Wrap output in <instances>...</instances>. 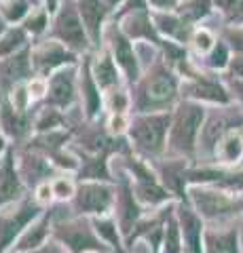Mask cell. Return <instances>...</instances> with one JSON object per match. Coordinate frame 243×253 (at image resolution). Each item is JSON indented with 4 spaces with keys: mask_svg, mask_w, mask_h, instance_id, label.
<instances>
[{
    "mask_svg": "<svg viewBox=\"0 0 243 253\" xmlns=\"http://www.w3.org/2000/svg\"><path fill=\"white\" fill-rule=\"evenodd\" d=\"M76 97V78H74V68L59 70L57 74L51 76L49 81V91H47V101L53 108L66 110Z\"/></svg>",
    "mask_w": 243,
    "mask_h": 253,
    "instance_id": "8fae6325",
    "label": "cell"
},
{
    "mask_svg": "<svg viewBox=\"0 0 243 253\" xmlns=\"http://www.w3.org/2000/svg\"><path fill=\"white\" fill-rule=\"evenodd\" d=\"M51 232V213H43L38 219H34L26 230L21 232L17 243L13 245L15 253H32L38 251L45 245L47 236Z\"/></svg>",
    "mask_w": 243,
    "mask_h": 253,
    "instance_id": "9a60e30c",
    "label": "cell"
},
{
    "mask_svg": "<svg viewBox=\"0 0 243 253\" xmlns=\"http://www.w3.org/2000/svg\"><path fill=\"white\" fill-rule=\"evenodd\" d=\"M23 194V181L19 171L15 169V152L6 150V156L0 165V207L17 201Z\"/></svg>",
    "mask_w": 243,
    "mask_h": 253,
    "instance_id": "4fadbf2b",
    "label": "cell"
},
{
    "mask_svg": "<svg viewBox=\"0 0 243 253\" xmlns=\"http://www.w3.org/2000/svg\"><path fill=\"white\" fill-rule=\"evenodd\" d=\"M171 116L165 112L154 114H140L129 125V139L131 146L146 156L161 154L165 148V137L169 129Z\"/></svg>",
    "mask_w": 243,
    "mask_h": 253,
    "instance_id": "7a4b0ae2",
    "label": "cell"
},
{
    "mask_svg": "<svg viewBox=\"0 0 243 253\" xmlns=\"http://www.w3.org/2000/svg\"><path fill=\"white\" fill-rule=\"evenodd\" d=\"M241 150H243V146H241V139L237 135H229L222 141V158L224 161H229V163L237 161L241 156Z\"/></svg>",
    "mask_w": 243,
    "mask_h": 253,
    "instance_id": "836d02e7",
    "label": "cell"
},
{
    "mask_svg": "<svg viewBox=\"0 0 243 253\" xmlns=\"http://www.w3.org/2000/svg\"><path fill=\"white\" fill-rule=\"evenodd\" d=\"M34 9H36L34 0H4L2 6H0V15L4 17V21H19L28 17Z\"/></svg>",
    "mask_w": 243,
    "mask_h": 253,
    "instance_id": "d4e9b609",
    "label": "cell"
},
{
    "mask_svg": "<svg viewBox=\"0 0 243 253\" xmlns=\"http://www.w3.org/2000/svg\"><path fill=\"white\" fill-rule=\"evenodd\" d=\"M186 95H191V97H197V99H209V101H224L229 99L226 97V93L222 91L220 84H216L214 81H207V78H194L193 83H188L184 86Z\"/></svg>",
    "mask_w": 243,
    "mask_h": 253,
    "instance_id": "44dd1931",
    "label": "cell"
},
{
    "mask_svg": "<svg viewBox=\"0 0 243 253\" xmlns=\"http://www.w3.org/2000/svg\"><path fill=\"white\" fill-rule=\"evenodd\" d=\"M226 59H229V53H226V46L224 44H218L214 53L209 55V66L214 68H224L226 66Z\"/></svg>",
    "mask_w": 243,
    "mask_h": 253,
    "instance_id": "74e56055",
    "label": "cell"
},
{
    "mask_svg": "<svg viewBox=\"0 0 243 253\" xmlns=\"http://www.w3.org/2000/svg\"><path fill=\"white\" fill-rule=\"evenodd\" d=\"M156 21V30L163 32V34H167L171 38H176V41L184 42L188 38V26L182 17H174V15H156L154 17Z\"/></svg>",
    "mask_w": 243,
    "mask_h": 253,
    "instance_id": "cb8c5ba5",
    "label": "cell"
},
{
    "mask_svg": "<svg viewBox=\"0 0 243 253\" xmlns=\"http://www.w3.org/2000/svg\"><path fill=\"white\" fill-rule=\"evenodd\" d=\"M193 199L197 203V209L201 211V215H205V217L220 215V213H226L231 209V201L224 194H218V192L193 190Z\"/></svg>",
    "mask_w": 243,
    "mask_h": 253,
    "instance_id": "d6986e66",
    "label": "cell"
},
{
    "mask_svg": "<svg viewBox=\"0 0 243 253\" xmlns=\"http://www.w3.org/2000/svg\"><path fill=\"white\" fill-rule=\"evenodd\" d=\"M2 150H4V139L0 137V152H2Z\"/></svg>",
    "mask_w": 243,
    "mask_h": 253,
    "instance_id": "f6af8a7d",
    "label": "cell"
},
{
    "mask_svg": "<svg viewBox=\"0 0 243 253\" xmlns=\"http://www.w3.org/2000/svg\"><path fill=\"white\" fill-rule=\"evenodd\" d=\"M30 57H32V53L26 49V51L11 55V57L0 61V86H2L4 91L15 89L19 81L32 76L34 68H32V59Z\"/></svg>",
    "mask_w": 243,
    "mask_h": 253,
    "instance_id": "7c38bea8",
    "label": "cell"
},
{
    "mask_svg": "<svg viewBox=\"0 0 243 253\" xmlns=\"http://www.w3.org/2000/svg\"><path fill=\"white\" fill-rule=\"evenodd\" d=\"M45 28H47V9H38L36 6V9L26 17V26H23V30L32 32V34H41Z\"/></svg>",
    "mask_w": 243,
    "mask_h": 253,
    "instance_id": "1f68e13d",
    "label": "cell"
},
{
    "mask_svg": "<svg viewBox=\"0 0 243 253\" xmlns=\"http://www.w3.org/2000/svg\"><path fill=\"white\" fill-rule=\"evenodd\" d=\"M110 11L104 0H78V13H81L83 26L87 30L91 44H101V28H104L106 13Z\"/></svg>",
    "mask_w": 243,
    "mask_h": 253,
    "instance_id": "5bb4252c",
    "label": "cell"
},
{
    "mask_svg": "<svg viewBox=\"0 0 243 253\" xmlns=\"http://www.w3.org/2000/svg\"><path fill=\"white\" fill-rule=\"evenodd\" d=\"M93 78L99 89H112L114 84H119V72H116V61L110 53H104L101 57L91 66Z\"/></svg>",
    "mask_w": 243,
    "mask_h": 253,
    "instance_id": "ffe728a7",
    "label": "cell"
},
{
    "mask_svg": "<svg viewBox=\"0 0 243 253\" xmlns=\"http://www.w3.org/2000/svg\"><path fill=\"white\" fill-rule=\"evenodd\" d=\"M180 224H182V234L188 243V251L201 253V219L188 209H180Z\"/></svg>",
    "mask_w": 243,
    "mask_h": 253,
    "instance_id": "7402d4cb",
    "label": "cell"
},
{
    "mask_svg": "<svg viewBox=\"0 0 243 253\" xmlns=\"http://www.w3.org/2000/svg\"><path fill=\"white\" fill-rule=\"evenodd\" d=\"M125 36L129 38H146V41H152L156 44H161V38L156 34V28L152 26L150 21V15L148 11H136V13H129L125 15V21H123V28Z\"/></svg>",
    "mask_w": 243,
    "mask_h": 253,
    "instance_id": "2e32d148",
    "label": "cell"
},
{
    "mask_svg": "<svg viewBox=\"0 0 243 253\" xmlns=\"http://www.w3.org/2000/svg\"><path fill=\"white\" fill-rule=\"evenodd\" d=\"M53 184H49V181H43V184H38L36 186V203L38 205H45V203H51V199H53Z\"/></svg>",
    "mask_w": 243,
    "mask_h": 253,
    "instance_id": "8d00e7d4",
    "label": "cell"
},
{
    "mask_svg": "<svg viewBox=\"0 0 243 253\" xmlns=\"http://www.w3.org/2000/svg\"><path fill=\"white\" fill-rule=\"evenodd\" d=\"M119 2H121V0H104V4H106V6H108V9H110V11H112L114 6L119 4Z\"/></svg>",
    "mask_w": 243,
    "mask_h": 253,
    "instance_id": "7bdbcfd3",
    "label": "cell"
},
{
    "mask_svg": "<svg viewBox=\"0 0 243 253\" xmlns=\"http://www.w3.org/2000/svg\"><path fill=\"white\" fill-rule=\"evenodd\" d=\"M211 36H209V32L207 30H201V32H197L194 34V46H197L199 51H207L209 46H211Z\"/></svg>",
    "mask_w": 243,
    "mask_h": 253,
    "instance_id": "f35d334b",
    "label": "cell"
},
{
    "mask_svg": "<svg viewBox=\"0 0 243 253\" xmlns=\"http://www.w3.org/2000/svg\"><path fill=\"white\" fill-rule=\"evenodd\" d=\"M51 34L72 53H83L89 49V38H87V30L83 26L81 13H78V2L66 0L59 6Z\"/></svg>",
    "mask_w": 243,
    "mask_h": 253,
    "instance_id": "277c9868",
    "label": "cell"
},
{
    "mask_svg": "<svg viewBox=\"0 0 243 253\" xmlns=\"http://www.w3.org/2000/svg\"><path fill=\"white\" fill-rule=\"evenodd\" d=\"M203 123V108L191 101H184L174 116L169 131V148L180 154H191L197 144V135Z\"/></svg>",
    "mask_w": 243,
    "mask_h": 253,
    "instance_id": "5b68a950",
    "label": "cell"
},
{
    "mask_svg": "<svg viewBox=\"0 0 243 253\" xmlns=\"http://www.w3.org/2000/svg\"><path fill=\"white\" fill-rule=\"evenodd\" d=\"M81 95L85 101V110H87V116L93 118L99 110H101V95H99V86L93 78L91 72V63L85 61L83 63V72H81Z\"/></svg>",
    "mask_w": 243,
    "mask_h": 253,
    "instance_id": "ac0fdd59",
    "label": "cell"
},
{
    "mask_svg": "<svg viewBox=\"0 0 243 253\" xmlns=\"http://www.w3.org/2000/svg\"><path fill=\"white\" fill-rule=\"evenodd\" d=\"M53 194H55V199H59V201L74 199L76 186L72 184V179H68V177H57L55 181H53Z\"/></svg>",
    "mask_w": 243,
    "mask_h": 253,
    "instance_id": "d6a6232c",
    "label": "cell"
},
{
    "mask_svg": "<svg viewBox=\"0 0 243 253\" xmlns=\"http://www.w3.org/2000/svg\"><path fill=\"white\" fill-rule=\"evenodd\" d=\"M23 42H26V30L21 28L6 30L2 38H0V57H11L19 46H23Z\"/></svg>",
    "mask_w": 243,
    "mask_h": 253,
    "instance_id": "484cf974",
    "label": "cell"
},
{
    "mask_svg": "<svg viewBox=\"0 0 243 253\" xmlns=\"http://www.w3.org/2000/svg\"><path fill=\"white\" fill-rule=\"evenodd\" d=\"M216 4L229 15L231 21L243 19V0H216Z\"/></svg>",
    "mask_w": 243,
    "mask_h": 253,
    "instance_id": "e575fe53",
    "label": "cell"
},
{
    "mask_svg": "<svg viewBox=\"0 0 243 253\" xmlns=\"http://www.w3.org/2000/svg\"><path fill=\"white\" fill-rule=\"evenodd\" d=\"M207 253H239L237 236L229 234H209L207 236Z\"/></svg>",
    "mask_w": 243,
    "mask_h": 253,
    "instance_id": "4316f807",
    "label": "cell"
},
{
    "mask_svg": "<svg viewBox=\"0 0 243 253\" xmlns=\"http://www.w3.org/2000/svg\"><path fill=\"white\" fill-rule=\"evenodd\" d=\"M207 13H209V0H191L180 9V17L184 21H197L205 17Z\"/></svg>",
    "mask_w": 243,
    "mask_h": 253,
    "instance_id": "f546056e",
    "label": "cell"
},
{
    "mask_svg": "<svg viewBox=\"0 0 243 253\" xmlns=\"http://www.w3.org/2000/svg\"><path fill=\"white\" fill-rule=\"evenodd\" d=\"M231 72H233V76L243 78V57H235V59H233V63H231Z\"/></svg>",
    "mask_w": 243,
    "mask_h": 253,
    "instance_id": "b9f144b4",
    "label": "cell"
},
{
    "mask_svg": "<svg viewBox=\"0 0 243 253\" xmlns=\"http://www.w3.org/2000/svg\"><path fill=\"white\" fill-rule=\"evenodd\" d=\"M237 89L241 91V97H243V84H237Z\"/></svg>",
    "mask_w": 243,
    "mask_h": 253,
    "instance_id": "bcb514c9",
    "label": "cell"
},
{
    "mask_svg": "<svg viewBox=\"0 0 243 253\" xmlns=\"http://www.w3.org/2000/svg\"><path fill=\"white\" fill-rule=\"evenodd\" d=\"M64 116H61V112L57 108H53V106H47V108H43V112L38 114V118H36V131H41V133H45V131H53L55 126H64Z\"/></svg>",
    "mask_w": 243,
    "mask_h": 253,
    "instance_id": "83f0119b",
    "label": "cell"
},
{
    "mask_svg": "<svg viewBox=\"0 0 243 253\" xmlns=\"http://www.w3.org/2000/svg\"><path fill=\"white\" fill-rule=\"evenodd\" d=\"M176 91H178V83L174 74L165 68L156 66L138 83L133 104H136L138 112L154 114V110H165L174 101Z\"/></svg>",
    "mask_w": 243,
    "mask_h": 253,
    "instance_id": "6da1fadb",
    "label": "cell"
},
{
    "mask_svg": "<svg viewBox=\"0 0 243 253\" xmlns=\"http://www.w3.org/2000/svg\"><path fill=\"white\" fill-rule=\"evenodd\" d=\"M6 32V26H4V17L0 15V38H2V34Z\"/></svg>",
    "mask_w": 243,
    "mask_h": 253,
    "instance_id": "ee69618b",
    "label": "cell"
},
{
    "mask_svg": "<svg viewBox=\"0 0 243 253\" xmlns=\"http://www.w3.org/2000/svg\"><path fill=\"white\" fill-rule=\"evenodd\" d=\"M133 192H136V199L140 203H148V205H159L169 199L167 190L161 188L156 179H138L133 184Z\"/></svg>",
    "mask_w": 243,
    "mask_h": 253,
    "instance_id": "603a6c76",
    "label": "cell"
},
{
    "mask_svg": "<svg viewBox=\"0 0 243 253\" xmlns=\"http://www.w3.org/2000/svg\"><path fill=\"white\" fill-rule=\"evenodd\" d=\"M0 125H2L6 135L17 139L30 131V116L26 112H19L9 99H2V106H0Z\"/></svg>",
    "mask_w": 243,
    "mask_h": 253,
    "instance_id": "e0dca14e",
    "label": "cell"
},
{
    "mask_svg": "<svg viewBox=\"0 0 243 253\" xmlns=\"http://www.w3.org/2000/svg\"><path fill=\"white\" fill-rule=\"evenodd\" d=\"M163 49H165V57H167V63L174 68H180L184 70V72H188L186 68V53L180 49V46H176L174 42H161Z\"/></svg>",
    "mask_w": 243,
    "mask_h": 253,
    "instance_id": "4dcf8cb0",
    "label": "cell"
},
{
    "mask_svg": "<svg viewBox=\"0 0 243 253\" xmlns=\"http://www.w3.org/2000/svg\"><path fill=\"white\" fill-rule=\"evenodd\" d=\"M72 61H74V53L55 41H45L41 46H36L32 53V68L41 76H47L55 68H61Z\"/></svg>",
    "mask_w": 243,
    "mask_h": 253,
    "instance_id": "9c48e42d",
    "label": "cell"
},
{
    "mask_svg": "<svg viewBox=\"0 0 243 253\" xmlns=\"http://www.w3.org/2000/svg\"><path fill=\"white\" fill-rule=\"evenodd\" d=\"M129 97L121 91H112L110 97H108V110H112V114H123L127 110Z\"/></svg>",
    "mask_w": 243,
    "mask_h": 253,
    "instance_id": "d590c367",
    "label": "cell"
},
{
    "mask_svg": "<svg viewBox=\"0 0 243 253\" xmlns=\"http://www.w3.org/2000/svg\"><path fill=\"white\" fill-rule=\"evenodd\" d=\"M154 9H161V11H165V9H174V6L178 4V0H148Z\"/></svg>",
    "mask_w": 243,
    "mask_h": 253,
    "instance_id": "60d3db41",
    "label": "cell"
},
{
    "mask_svg": "<svg viewBox=\"0 0 243 253\" xmlns=\"http://www.w3.org/2000/svg\"><path fill=\"white\" fill-rule=\"evenodd\" d=\"M133 194H136L133 192V184H129V179L125 177L121 186L116 188V221H119V228L125 236L131 234L140 215H142V209L136 203L138 199Z\"/></svg>",
    "mask_w": 243,
    "mask_h": 253,
    "instance_id": "30bf717a",
    "label": "cell"
},
{
    "mask_svg": "<svg viewBox=\"0 0 243 253\" xmlns=\"http://www.w3.org/2000/svg\"><path fill=\"white\" fill-rule=\"evenodd\" d=\"M182 245H180V228L174 219L167 221L165 232H163V245H161V253H180Z\"/></svg>",
    "mask_w": 243,
    "mask_h": 253,
    "instance_id": "f1b7e54d",
    "label": "cell"
},
{
    "mask_svg": "<svg viewBox=\"0 0 243 253\" xmlns=\"http://www.w3.org/2000/svg\"><path fill=\"white\" fill-rule=\"evenodd\" d=\"M114 194L112 188L99 181H85L76 188V194L72 199V205L76 213L81 215H93V217H101L114 207Z\"/></svg>",
    "mask_w": 243,
    "mask_h": 253,
    "instance_id": "52a82bcc",
    "label": "cell"
},
{
    "mask_svg": "<svg viewBox=\"0 0 243 253\" xmlns=\"http://www.w3.org/2000/svg\"><path fill=\"white\" fill-rule=\"evenodd\" d=\"M110 133H114V135H121V133L125 131V126H127V121H125L123 114H112L110 118Z\"/></svg>",
    "mask_w": 243,
    "mask_h": 253,
    "instance_id": "ab89813d",
    "label": "cell"
},
{
    "mask_svg": "<svg viewBox=\"0 0 243 253\" xmlns=\"http://www.w3.org/2000/svg\"><path fill=\"white\" fill-rule=\"evenodd\" d=\"M106 38H108V42H110L112 57L123 68V72H125V76H127V81L129 83L138 81V78H140L138 57H136V53H133L131 41L125 36V32L121 28H116V23H112V26L106 30Z\"/></svg>",
    "mask_w": 243,
    "mask_h": 253,
    "instance_id": "ba28073f",
    "label": "cell"
},
{
    "mask_svg": "<svg viewBox=\"0 0 243 253\" xmlns=\"http://www.w3.org/2000/svg\"><path fill=\"white\" fill-rule=\"evenodd\" d=\"M41 215V205L36 201H21L13 211H0V253L13 247L15 239H19L21 232Z\"/></svg>",
    "mask_w": 243,
    "mask_h": 253,
    "instance_id": "8992f818",
    "label": "cell"
},
{
    "mask_svg": "<svg viewBox=\"0 0 243 253\" xmlns=\"http://www.w3.org/2000/svg\"><path fill=\"white\" fill-rule=\"evenodd\" d=\"M47 2H49V0H47ZM51 2H53V4H55V0H51Z\"/></svg>",
    "mask_w": 243,
    "mask_h": 253,
    "instance_id": "7dc6e473",
    "label": "cell"
},
{
    "mask_svg": "<svg viewBox=\"0 0 243 253\" xmlns=\"http://www.w3.org/2000/svg\"><path fill=\"white\" fill-rule=\"evenodd\" d=\"M53 236L70 253H110L108 245L97 236L93 221H89L87 217L61 221L53 228Z\"/></svg>",
    "mask_w": 243,
    "mask_h": 253,
    "instance_id": "3957f363",
    "label": "cell"
}]
</instances>
